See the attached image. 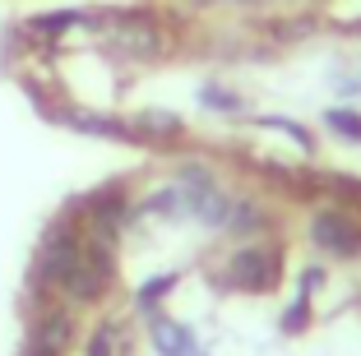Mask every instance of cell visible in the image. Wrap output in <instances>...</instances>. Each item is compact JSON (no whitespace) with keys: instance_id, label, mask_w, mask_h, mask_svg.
Here are the masks:
<instances>
[{"instance_id":"obj_1","label":"cell","mask_w":361,"mask_h":356,"mask_svg":"<svg viewBox=\"0 0 361 356\" xmlns=\"http://www.w3.org/2000/svg\"><path fill=\"white\" fill-rule=\"evenodd\" d=\"M47 269H51V278L75 296V301L97 296L102 283H106V259L97 250H88V245H79V241H56L51 254H47Z\"/></svg>"},{"instance_id":"obj_2","label":"cell","mask_w":361,"mask_h":356,"mask_svg":"<svg viewBox=\"0 0 361 356\" xmlns=\"http://www.w3.org/2000/svg\"><path fill=\"white\" fill-rule=\"evenodd\" d=\"M329 121H334V125H338V130H343V135H348V139H361V116H348V111H334Z\"/></svg>"},{"instance_id":"obj_3","label":"cell","mask_w":361,"mask_h":356,"mask_svg":"<svg viewBox=\"0 0 361 356\" xmlns=\"http://www.w3.org/2000/svg\"><path fill=\"white\" fill-rule=\"evenodd\" d=\"M37 356H42V352H37Z\"/></svg>"}]
</instances>
